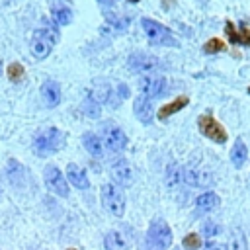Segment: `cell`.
<instances>
[{"label":"cell","instance_id":"obj_26","mask_svg":"<svg viewBox=\"0 0 250 250\" xmlns=\"http://www.w3.org/2000/svg\"><path fill=\"white\" fill-rule=\"evenodd\" d=\"M225 43L221 41V39H217V37H213V39H209L205 45H203V51L205 53H221V51H225Z\"/></svg>","mask_w":250,"mask_h":250},{"label":"cell","instance_id":"obj_31","mask_svg":"<svg viewBox=\"0 0 250 250\" xmlns=\"http://www.w3.org/2000/svg\"><path fill=\"white\" fill-rule=\"evenodd\" d=\"M127 96H129V88L119 84V98H127Z\"/></svg>","mask_w":250,"mask_h":250},{"label":"cell","instance_id":"obj_28","mask_svg":"<svg viewBox=\"0 0 250 250\" xmlns=\"http://www.w3.org/2000/svg\"><path fill=\"white\" fill-rule=\"evenodd\" d=\"M230 248L232 250H244V236L238 230H234L230 234Z\"/></svg>","mask_w":250,"mask_h":250},{"label":"cell","instance_id":"obj_1","mask_svg":"<svg viewBox=\"0 0 250 250\" xmlns=\"http://www.w3.org/2000/svg\"><path fill=\"white\" fill-rule=\"evenodd\" d=\"M59 41V27L55 23H45L33 31L31 37V53L35 59H45L51 55L55 43Z\"/></svg>","mask_w":250,"mask_h":250},{"label":"cell","instance_id":"obj_27","mask_svg":"<svg viewBox=\"0 0 250 250\" xmlns=\"http://www.w3.org/2000/svg\"><path fill=\"white\" fill-rule=\"evenodd\" d=\"M8 78H10L12 82H20V80L23 78V66H21L20 62H12V64L8 66Z\"/></svg>","mask_w":250,"mask_h":250},{"label":"cell","instance_id":"obj_21","mask_svg":"<svg viewBox=\"0 0 250 250\" xmlns=\"http://www.w3.org/2000/svg\"><path fill=\"white\" fill-rule=\"evenodd\" d=\"M246 158H248V148H246V145L238 139V141L234 143L232 150H230V162H232L236 168H242V164L246 162Z\"/></svg>","mask_w":250,"mask_h":250},{"label":"cell","instance_id":"obj_22","mask_svg":"<svg viewBox=\"0 0 250 250\" xmlns=\"http://www.w3.org/2000/svg\"><path fill=\"white\" fill-rule=\"evenodd\" d=\"M184 180L189 184V186H207L211 182V176L207 172H201V170H186L184 172Z\"/></svg>","mask_w":250,"mask_h":250},{"label":"cell","instance_id":"obj_20","mask_svg":"<svg viewBox=\"0 0 250 250\" xmlns=\"http://www.w3.org/2000/svg\"><path fill=\"white\" fill-rule=\"evenodd\" d=\"M225 31L230 39V43H242V45H250V29L248 27H240L238 31H234L232 21H227Z\"/></svg>","mask_w":250,"mask_h":250},{"label":"cell","instance_id":"obj_2","mask_svg":"<svg viewBox=\"0 0 250 250\" xmlns=\"http://www.w3.org/2000/svg\"><path fill=\"white\" fill-rule=\"evenodd\" d=\"M172 244V230L166 221L154 219L146 230V248L148 250H168Z\"/></svg>","mask_w":250,"mask_h":250},{"label":"cell","instance_id":"obj_34","mask_svg":"<svg viewBox=\"0 0 250 250\" xmlns=\"http://www.w3.org/2000/svg\"><path fill=\"white\" fill-rule=\"evenodd\" d=\"M68 250H76V248H68Z\"/></svg>","mask_w":250,"mask_h":250},{"label":"cell","instance_id":"obj_6","mask_svg":"<svg viewBox=\"0 0 250 250\" xmlns=\"http://www.w3.org/2000/svg\"><path fill=\"white\" fill-rule=\"evenodd\" d=\"M197 125H199V131H201L207 139H211V141H215V143H219V145L227 141V131H225V127H223L213 115H209V113L201 115V117L197 119Z\"/></svg>","mask_w":250,"mask_h":250},{"label":"cell","instance_id":"obj_12","mask_svg":"<svg viewBox=\"0 0 250 250\" xmlns=\"http://www.w3.org/2000/svg\"><path fill=\"white\" fill-rule=\"evenodd\" d=\"M111 178L119 184V186H131L133 184V170L129 166L127 160L119 158L111 164Z\"/></svg>","mask_w":250,"mask_h":250},{"label":"cell","instance_id":"obj_14","mask_svg":"<svg viewBox=\"0 0 250 250\" xmlns=\"http://www.w3.org/2000/svg\"><path fill=\"white\" fill-rule=\"evenodd\" d=\"M41 98L49 107H57L61 104V86L55 80H45L41 84Z\"/></svg>","mask_w":250,"mask_h":250},{"label":"cell","instance_id":"obj_32","mask_svg":"<svg viewBox=\"0 0 250 250\" xmlns=\"http://www.w3.org/2000/svg\"><path fill=\"white\" fill-rule=\"evenodd\" d=\"M100 4H104V6H107V4H111V0H98Z\"/></svg>","mask_w":250,"mask_h":250},{"label":"cell","instance_id":"obj_30","mask_svg":"<svg viewBox=\"0 0 250 250\" xmlns=\"http://www.w3.org/2000/svg\"><path fill=\"white\" fill-rule=\"evenodd\" d=\"M203 250H227V246H223V244H219V242H207Z\"/></svg>","mask_w":250,"mask_h":250},{"label":"cell","instance_id":"obj_13","mask_svg":"<svg viewBox=\"0 0 250 250\" xmlns=\"http://www.w3.org/2000/svg\"><path fill=\"white\" fill-rule=\"evenodd\" d=\"M51 16L55 18L57 25H68L72 21V8L62 0H51Z\"/></svg>","mask_w":250,"mask_h":250},{"label":"cell","instance_id":"obj_24","mask_svg":"<svg viewBox=\"0 0 250 250\" xmlns=\"http://www.w3.org/2000/svg\"><path fill=\"white\" fill-rule=\"evenodd\" d=\"M82 109H84V113H86L88 117H100V105L94 102L92 96L86 98V102L82 104Z\"/></svg>","mask_w":250,"mask_h":250},{"label":"cell","instance_id":"obj_10","mask_svg":"<svg viewBox=\"0 0 250 250\" xmlns=\"http://www.w3.org/2000/svg\"><path fill=\"white\" fill-rule=\"evenodd\" d=\"M104 143H105V146H107L109 150L119 152V150L125 148L127 137H125V133H123L117 125H105V127H104Z\"/></svg>","mask_w":250,"mask_h":250},{"label":"cell","instance_id":"obj_9","mask_svg":"<svg viewBox=\"0 0 250 250\" xmlns=\"http://www.w3.org/2000/svg\"><path fill=\"white\" fill-rule=\"evenodd\" d=\"M139 88H141V92H143V96L146 100L158 98L166 90V78H162V76H145L139 82Z\"/></svg>","mask_w":250,"mask_h":250},{"label":"cell","instance_id":"obj_29","mask_svg":"<svg viewBox=\"0 0 250 250\" xmlns=\"http://www.w3.org/2000/svg\"><path fill=\"white\" fill-rule=\"evenodd\" d=\"M221 232V227L217 225V223H213V221H207V223H203V234L205 236H215V234H219Z\"/></svg>","mask_w":250,"mask_h":250},{"label":"cell","instance_id":"obj_15","mask_svg":"<svg viewBox=\"0 0 250 250\" xmlns=\"http://www.w3.org/2000/svg\"><path fill=\"white\" fill-rule=\"evenodd\" d=\"M133 109H135V115H137V119H139L141 123H145V125H148V123L152 121V117H154V111H152V104H150V100H146L145 96H139V98L135 100V104H133Z\"/></svg>","mask_w":250,"mask_h":250},{"label":"cell","instance_id":"obj_5","mask_svg":"<svg viewBox=\"0 0 250 250\" xmlns=\"http://www.w3.org/2000/svg\"><path fill=\"white\" fill-rule=\"evenodd\" d=\"M102 205L111 215L121 217L125 213V195H123V191L115 184H104L102 186Z\"/></svg>","mask_w":250,"mask_h":250},{"label":"cell","instance_id":"obj_33","mask_svg":"<svg viewBox=\"0 0 250 250\" xmlns=\"http://www.w3.org/2000/svg\"><path fill=\"white\" fill-rule=\"evenodd\" d=\"M129 2H139V0H129Z\"/></svg>","mask_w":250,"mask_h":250},{"label":"cell","instance_id":"obj_25","mask_svg":"<svg viewBox=\"0 0 250 250\" xmlns=\"http://www.w3.org/2000/svg\"><path fill=\"white\" fill-rule=\"evenodd\" d=\"M182 178H184L182 168H180V166H176V164H172V166L168 168V172H166V182H168V186H176Z\"/></svg>","mask_w":250,"mask_h":250},{"label":"cell","instance_id":"obj_4","mask_svg":"<svg viewBox=\"0 0 250 250\" xmlns=\"http://www.w3.org/2000/svg\"><path fill=\"white\" fill-rule=\"evenodd\" d=\"M141 25H143V31H145L148 43H152V45H166V47H176L178 45V41L174 39L172 31L166 25H162V23H158L154 20H148V18H143Z\"/></svg>","mask_w":250,"mask_h":250},{"label":"cell","instance_id":"obj_7","mask_svg":"<svg viewBox=\"0 0 250 250\" xmlns=\"http://www.w3.org/2000/svg\"><path fill=\"white\" fill-rule=\"evenodd\" d=\"M43 178H45V184H47V188H49L51 191H55V193L61 195V197H66V195H68V184H66L62 172H61L57 166H51V164H49V166L43 170Z\"/></svg>","mask_w":250,"mask_h":250},{"label":"cell","instance_id":"obj_16","mask_svg":"<svg viewBox=\"0 0 250 250\" xmlns=\"http://www.w3.org/2000/svg\"><path fill=\"white\" fill-rule=\"evenodd\" d=\"M66 180H68L74 188H78V189H86V188L90 186V180H88L86 172H84L80 166H76V164H68V166H66Z\"/></svg>","mask_w":250,"mask_h":250},{"label":"cell","instance_id":"obj_18","mask_svg":"<svg viewBox=\"0 0 250 250\" xmlns=\"http://www.w3.org/2000/svg\"><path fill=\"white\" fill-rule=\"evenodd\" d=\"M82 145H84V148L92 154V156H102L104 154V146H102V141H100V137L96 135V133H84L82 135Z\"/></svg>","mask_w":250,"mask_h":250},{"label":"cell","instance_id":"obj_17","mask_svg":"<svg viewBox=\"0 0 250 250\" xmlns=\"http://www.w3.org/2000/svg\"><path fill=\"white\" fill-rule=\"evenodd\" d=\"M188 104H189V98H188V96H178L174 102H170V104H166L164 107L158 109V119H166V117H170L172 113L184 109Z\"/></svg>","mask_w":250,"mask_h":250},{"label":"cell","instance_id":"obj_23","mask_svg":"<svg viewBox=\"0 0 250 250\" xmlns=\"http://www.w3.org/2000/svg\"><path fill=\"white\" fill-rule=\"evenodd\" d=\"M182 246H184L186 250H199V248H201V238H199V234H195V232L186 234L184 240H182Z\"/></svg>","mask_w":250,"mask_h":250},{"label":"cell","instance_id":"obj_3","mask_svg":"<svg viewBox=\"0 0 250 250\" xmlns=\"http://www.w3.org/2000/svg\"><path fill=\"white\" fill-rule=\"evenodd\" d=\"M62 146H64V135H62L59 129H55V127L45 129V131L39 133V135L35 137V141H33V148H35V152L41 154V156L53 154V152L61 150Z\"/></svg>","mask_w":250,"mask_h":250},{"label":"cell","instance_id":"obj_8","mask_svg":"<svg viewBox=\"0 0 250 250\" xmlns=\"http://www.w3.org/2000/svg\"><path fill=\"white\" fill-rule=\"evenodd\" d=\"M105 250H129L131 248V234L123 229H113L104 236Z\"/></svg>","mask_w":250,"mask_h":250},{"label":"cell","instance_id":"obj_19","mask_svg":"<svg viewBox=\"0 0 250 250\" xmlns=\"http://www.w3.org/2000/svg\"><path fill=\"white\" fill-rule=\"evenodd\" d=\"M219 203H221V199L215 191H205L195 199V207L199 211H213V209L219 207Z\"/></svg>","mask_w":250,"mask_h":250},{"label":"cell","instance_id":"obj_11","mask_svg":"<svg viewBox=\"0 0 250 250\" xmlns=\"http://www.w3.org/2000/svg\"><path fill=\"white\" fill-rule=\"evenodd\" d=\"M129 66L133 70H139V72H148V70H156L160 66V61L152 55H146V53H133L129 59H127Z\"/></svg>","mask_w":250,"mask_h":250}]
</instances>
